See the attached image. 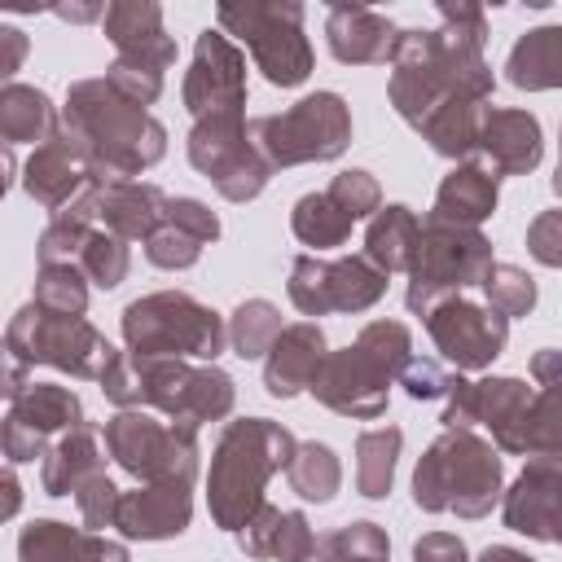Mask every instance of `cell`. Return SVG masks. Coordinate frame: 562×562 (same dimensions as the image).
Here are the masks:
<instances>
[{
    "mask_svg": "<svg viewBox=\"0 0 562 562\" xmlns=\"http://www.w3.org/2000/svg\"><path fill=\"white\" fill-rule=\"evenodd\" d=\"M61 132L101 180H132L167 154V127L145 105L127 101L105 75L70 83L61 105Z\"/></svg>",
    "mask_w": 562,
    "mask_h": 562,
    "instance_id": "obj_1",
    "label": "cell"
},
{
    "mask_svg": "<svg viewBox=\"0 0 562 562\" xmlns=\"http://www.w3.org/2000/svg\"><path fill=\"white\" fill-rule=\"evenodd\" d=\"M101 395L114 408H149L189 430L206 422H224L237 404V386L220 364H189L171 356H132V351H119V360L105 369Z\"/></svg>",
    "mask_w": 562,
    "mask_h": 562,
    "instance_id": "obj_2",
    "label": "cell"
},
{
    "mask_svg": "<svg viewBox=\"0 0 562 562\" xmlns=\"http://www.w3.org/2000/svg\"><path fill=\"white\" fill-rule=\"evenodd\" d=\"M492 66L483 61V48L479 44H465V40H452L443 31H404L400 35V48H395V61H391V83H386V97H391V110L413 127L422 132V123L448 105L452 97H470V101H487L492 97Z\"/></svg>",
    "mask_w": 562,
    "mask_h": 562,
    "instance_id": "obj_3",
    "label": "cell"
},
{
    "mask_svg": "<svg viewBox=\"0 0 562 562\" xmlns=\"http://www.w3.org/2000/svg\"><path fill=\"white\" fill-rule=\"evenodd\" d=\"M294 452H299V439L272 417L224 422V430L211 448V470H206L211 522L237 536L268 505L263 487L277 470H290Z\"/></svg>",
    "mask_w": 562,
    "mask_h": 562,
    "instance_id": "obj_4",
    "label": "cell"
},
{
    "mask_svg": "<svg viewBox=\"0 0 562 562\" xmlns=\"http://www.w3.org/2000/svg\"><path fill=\"white\" fill-rule=\"evenodd\" d=\"M408 360H413L408 325L404 321H369L356 334V342L325 356L321 373L312 378V395L338 417L373 422L386 413L391 382H400Z\"/></svg>",
    "mask_w": 562,
    "mask_h": 562,
    "instance_id": "obj_5",
    "label": "cell"
},
{
    "mask_svg": "<svg viewBox=\"0 0 562 562\" xmlns=\"http://www.w3.org/2000/svg\"><path fill=\"white\" fill-rule=\"evenodd\" d=\"M501 448L474 430H443L413 470V501L426 514L487 518L505 496Z\"/></svg>",
    "mask_w": 562,
    "mask_h": 562,
    "instance_id": "obj_6",
    "label": "cell"
},
{
    "mask_svg": "<svg viewBox=\"0 0 562 562\" xmlns=\"http://www.w3.org/2000/svg\"><path fill=\"white\" fill-rule=\"evenodd\" d=\"M123 342L132 356H171V360H206L228 347V321L198 303L184 290H158L140 294L123 307Z\"/></svg>",
    "mask_w": 562,
    "mask_h": 562,
    "instance_id": "obj_7",
    "label": "cell"
},
{
    "mask_svg": "<svg viewBox=\"0 0 562 562\" xmlns=\"http://www.w3.org/2000/svg\"><path fill=\"white\" fill-rule=\"evenodd\" d=\"M492 263H496L492 259V241L479 228L452 224V220L430 211L422 220L417 255H413V268H408V290H404L408 312L426 316L435 303L457 299L461 290L479 285Z\"/></svg>",
    "mask_w": 562,
    "mask_h": 562,
    "instance_id": "obj_8",
    "label": "cell"
},
{
    "mask_svg": "<svg viewBox=\"0 0 562 562\" xmlns=\"http://www.w3.org/2000/svg\"><path fill=\"white\" fill-rule=\"evenodd\" d=\"M215 22L224 35H237L250 48L255 70L272 88H299L312 75V44L303 31L299 0H241L220 4Z\"/></svg>",
    "mask_w": 562,
    "mask_h": 562,
    "instance_id": "obj_9",
    "label": "cell"
},
{
    "mask_svg": "<svg viewBox=\"0 0 562 562\" xmlns=\"http://www.w3.org/2000/svg\"><path fill=\"white\" fill-rule=\"evenodd\" d=\"M4 351L26 360L31 369L48 364V369H61L70 378H92V382H101L105 369L119 360V351L110 347V338L92 321L61 316V312H48L40 303H26L9 316Z\"/></svg>",
    "mask_w": 562,
    "mask_h": 562,
    "instance_id": "obj_10",
    "label": "cell"
},
{
    "mask_svg": "<svg viewBox=\"0 0 562 562\" xmlns=\"http://www.w3.org/2000/svg\"><path fill=\"white\" fill-rule=\"evenodd\" d=\"M105 452L110 461L132 474L136 483H184L198 479V430L176 426L149 408H119L105 422Z\"/></svg>",
    "mask_w": 562,
    "mask_h": 562,
    "instance_id": "obj_11",
    "label": "cell"
},
{
    "mask_svg": "<svg viewBox=\"0 0 562 562\" xmlns=\"http://www.w3.org/2000/svg\"><path fill=\"white\" fill-rule=\"evenodd\" d=\"M250 136L272 171L303 162H334L351 145V110L338 92H312L281 114L255 119Z\"/></svg>",
    "mask_w": 562,
    "mask_h": 562,
    "instance_id": "obj_12",
    "label": "cell"
},
{
    "mask_svg": "<svg viewBox=\"0 0 562 562\" xmlns=\"http://www.w3.org/2000/svg\"><path fill=\"white\" fill-rule=\"evenodd\" d=\"M189 162L215 184L220 198L228 202H250L263 193V184L272 180L268 158L259 154L246 114H211V119H193L189 140H184Z\"/></svg>",
    "mask_w": 562,
    "mask_h": 562,
    "instance_id": "obj_13",
    "label": "cell"
},
{
    "mask_svg": "<svg viewBox=\"0 0 562 562\" xmlns=\"http://www.w3.org/2000/svg\"><path fill=\"white\" fill-rule=\"evenodd\" d=\"M285 290L303 316L369 312L386 294V272L378 263H369L364 255H342V259L294 255Z\"/></svg>",
    "mask_w": 562,
    "mask_h": 562,
    "instance_id": "obj_14",
    "label": "cell"
},
{
    "mask_svg": "<svg viewBox=\"0 0 562 562\" xmlns=\"http://www.w3.org/2000/svg\"><path fill=\"white\" fill-rule=\"evenodd\" d=\"M531 400H536V391L522 378H474V382H465L457 373L439 422H443V430L487 426V435L501 452L522 457V426H527Z\"/></svg>",
    "mask_w": 562,
    "mask_h": 562,
    "instance_id": "obj_15",
    "label": "cell"
},
{
    "mask_svg": "<svg viewBox=\"0 0 562 562\" xmlns=\"http://www.w3.org/2000/svg\"><path fill=\"white\" fill-rule=\"evenodd\" d=\"M422 321H426V334H430L435 351L457 373H483L509 342V321L501 312H492L487 303H470L461 294L435 303Z\"/></svg>",
    "mask_w": 562,
    "mask_h": 562,
    "instance_id": "obj_16",
    "label": "cell"
},
{
    "mask_svg": "<svg viewBox=\"0 0 562 562\" xmlns=\"http://www.w3.org/2000/svg\"><path fill=\"white\" fill-rule=\"evenodd\" d=\"M83 422V404L70 386L57 382H31L22 395L9 400L4 413V461L9 465H26L35 457H44L53 443V435H66Z\"/></svg>",
    "mask_w": 562,
    "mask_h": 562,
    "instance_id": "obj_17",
    "label": "cell"
},
{
    "mask_svg": "<svg viewBox=\"0 0 562 562\" xmlns=\"http://www.w3.org/2000/svg\"><path fill=\"white\" fill-rule=\"evenodd\" d=\"M184 110L193 119L211 114H246V57L241 48L215 26L193 40V61L184 70Z\"/></svg>",
    "mask_w": 562,
    "mask_h": 562,
    "instance_id": "obj_18",
    "label": "cell"
},
{
    "mask_svg": "<svg viewBox=\"0 0 562 562\" xmlns=\"http://www.w3.org/2000/svg\"><path fill=\"white\" fill-rule=\"evenodd\" d=\"M501 518L509 531L562 544V461L531 457L522 474L501 496Z\"/></svg>",
    "mask_w": 562,
    "mask_h": 562,
    "instance_id": "obj_19",
    "label": "cell"
},
{
    "mask_svg": "<svg viewBox=\"0 0 562 562\" xmlns=\"http://www.w3.org/2000/svg\"><path fill=\"white\" fill-rule=\"evenodd\" d=\"M105 40L114 44V57L119 61H132V66H149V70H171L176 61V40L167 35L162 26V9L154 0H114L105 4Z\"/></svg>",
    "mask_w": 562,
    "mask_h": 562,
    "instance_id": "obj_20",
    "label": "cell"
},
{
    "mask_svg": "<svg viewBox=\"0 0 562 562\" xmlns=\"http://www.w3.org/2000/svg\"><path fill=\"white\" fill-rule=\"evenodd\" d=\"M92 180H101V176L88 167V158L75 149V140H70L61 127H57V136H53L48 145L31 149V158H26V167H22V189H26V198L40 202L48 215L66 211Z\"/></svg>",
    "mask_w": 562,
    "mask_h": 562,
    "instance_id": "obj_21",
    "label": "cell"
},
{
    "mask_svg": "<svg viewBox=\"0 0 562 562\" xmlns=\"http://www.w3.org/2000/svg\"><path fill=\"white\" fill-rule=\"evenodd\" d=\"M193 492L184 483H140L123 492L114 527L123 540H176L189 531Z\"/></svg>",
    "mask_w": 562,
    "mask_h": 562,
    "instance_id": "obj_22",
    "label": "cell"
},
{
    "mask_svg": "<svg viewBox=\"0 0 562 562\" xmlns=\"http://www.w3.org/2000/svg\"><path fill=\"white\" fill-rule=\"evenodd\" d=\"M400 35L404 31L386 13L369 9V4H329V13H325L329 53L342 66H382V61H395Z\"/></svg>",
    "mask_w": 562,
    "mask_h": 562,
    "instance_id": "obj_23",
    "label": "cell"
},
{
    "mask_svg": "<svg viewBox=\"0 0 562 562\" xmlns=\"http://www.w3.org/2000/svg\"><path fill=\"white\" fill-rule=\"evenodd\" d=\"M329 347L325 329L316 321H294L281 329L272 351L263 356V386L272 400H294L299 391H312V378L321 373Z\"/></svg>",
    "mask_w": 562,
    "mask_h": 562,
    "instance_id": "obj_24",
    "label": "cell"
},
{
    "mask_svg": "<svg viewBox=\"0 0 562 562\" xmlns=\"http://www.w3.org/2000/svg\"><path fill=\"white\" fill-rule=\"evenodd\" d=\"M479 154L487 158V167L496 176H527L540 167L544 158V136H540V119L527 110H501L487 105L483 114V136H479Z\"/></svg>",
    "mask_w": 562,
    "mask_h": 562,
    "instance_id": "obj_25",
    "label": "cell"
},
{
    "mask_svg": "<svg viewBox=\"0 0 562 562\" xmlns=\"http://www.w3.org/2000/svg\"><path fill=\"white\" fill-rule=\"evenodd\" d=\"M316 531L299 509H281V505H263L241 531H237V549L255 562H312L316 558Z\"/></svg>",
    "mask_w": 562,
    "mask_h": 562,
    "instance_id": "obj_26",
    "label": "cell"
},
{
    "mask_svg": "<svg viewBox=\"0 0 562 562\" xmlns=\"http://www.w3.org/2000/svg\"><path fill=\"white\" fill-rule=\"evenodd\" d=\"M531 378H536V400L527 408L522 426V457H549L562 461V351L540 347L531 356Z\"/></svg>",
    "mask_w": 562,
    "mask_h": 562,
    "instance_id": "obj_27",
    "label": "cell"
},
{
    "mask_svg": "<svg viewBox=\"0 0 562 562\" xmlns=\"http://www.w3.org/2000/svg\"><path fill=\"white\" fill-rule=\"evenodd\" d=\"M167 193L149 180H105L97 193V220L123 241H149L167 215Z\"/></svg>",
    "mask_w": 562,
    "mask_h": 562,
    "instance_id": "obj_28",
    "label": "cell"
},
{
    "mask_svg": "<svg viewBox=\"0 0 562 562\" xmlns=\"http://www.w3.org/2000/svg\"><path fill=\"white\" fill-rule=\"evenodd\" d=\"M101 430L92 422H79L75 430L57 435L53 448L44 452V465H40V487L44 496H75L83 479L101 474L105 470V452H101Z\"/></svg>",
    "mask_w": 562,
    "mask_h": 562,
    "instance_id": "obj_29",
    "label": "cell"
},
{
    "mask_svg": "<svg viewBox=\"0 0 562 562\" xmlns=\"http://www.w3.org/2000/svg\"><path fill=\"white\" fill-rule=\"evenodd\" d=\"M501 202V176L487 162H457L435 189V215L479 228Z\"/></svg>",
    "mask_w": 562,
    "mask_h": 562,
    "instance_id": "obj_30",
    "label": "cell"
},
{
    "mask_svg": "<svg viewBox=\"0 0 562 562\" xmlns=\"http://www.w3.org/2000/svg\"><path fill=\"white\" fill-rule=\"evenodd\" d=\"M505 79L522 92H553L562 88V26H531L514 40L505 57Z\"/></svg>",
    "mask_w": 562,
    "mask_h": 562,
    "instance_id": "obj_31",
    "label": "cell"
},
{
    "mask_svg": "<svg viewBox=\"0 0 562 562\" xmlns=\"http://www.w3.org/2000/svg\"><path fill=\"white\" fill-rule=\"evenodd\" d=\"M57 127H61V119H57L44 88L18 83V79L0 88V136H4L9 149L13 145H35L40 149L57 136Z\"/></svg>",
    "mask_w": 562,
    "mask_h": 562,
    "instance_id": "obj_32",
    "label": "cell"
},
{
    "mask_svg": "<svg viewBox=\"0 0 562 562\" xmlns=\"http://www.w3.org/2000/svg\"><path fill=\"white\" fill-rule=\"evenodd\" d=\"M417 237H422L417 211H408L404 202H391L364 228V259L378 263L386 277L391 272H408L413 268V255H417Z\"/></svg>",
    "mask_w": 562,
    "mask_h": 562,
    "instance_id": "obj_33",
    "label": "cell"
},
{
    "mask_svg": "<svg viewBox=\"0 0 562 562\" xmlns=\"http://www.w3.org/2000/svg\"><path fill=\"white\" fill-rule=\"evenodd\" d=\"M101 536L61 518H35L18 531V562H92Z\"/></svg>",
    "mask_w": 562,
    "mask_h": 562,
    "instance_id": "obj_34",
    "label": "cell"
},
{
    "mask_svg": "<svg viewBox=\"0 0 562 562\" xmlns=\"http://www.w3.org/2000/svg\"><path fill=\"white\" fill-rule=\"evenodd\" d=\"M483 114L487 105L483 101H470V97H452L448 105H439L426 123H422V140L439 154V158H465L479 149V136H483Z\"/></svg>",
    "mask_w": 562,
    "mask_h": 562,
    "instance_id": "obj_35",
    "label": "cell"
},
{
    "mask_svg": "<svg viewBox=\"0 0 562 562\" xmlns=\"http://www.w3.org/2000/svg\"><path fill=\"white\" fill-rule=\"evenodd\" d=\"M400 448H404V430L400 426H369L356 439V492L369 501H382L395 483V465H400Z\"/></svg>",
    "mask_w": 562,
    "mask_h": 562,
    "instance_id": "obj_36",
    "label": "cell"
},
{
    "mask_svg": "<svg viewBox=\"0 0 562 562\" xmlns=\"http://www.w3.org/2000/svg\"><path fill=\"white\" fill-rule=\"evenodd\" d=\"M351 224H356V220H351L325 189H321V193H303V198L294 202V211H290L294 237H299L303 246H312L316 255L342 246V241L351 237Z\"/></svg>",
    "mask_w": 562,
    "mask_h": 562,
    "instance_id": "obj_37",
    "label": "cell"
},
{
    "mask_svg": "<svg viewBox=\"0 0 562 562\" xmlns=\"http://www.w3.org/2000/svg\"><path fill=\"white\" fill-rule=\"evenodd\" d=\"M281 312L268 299H241L228 316V347L241 360H263L272 351V342L281 338Z\"/></svg>",
    "mask_w": 562,
    "mask_h": 562,
    "instance_id": "obj_38",
    "label": "cell"
},
{
    "mask_svg": "<svg viewBox=\"0 0 562 562\" xmlns=\"http://www.w3.org/2000/svg\"><path fill=\"white\" fill-rule=\"evenodd\" d=\"M285 479H290V487H294L303 501L325 505V501H334L338 487H342L338 452H334L329 443H321V439H307V443H299V452H294Z\"/></svg>",
    "mask_w": 562,
    "mask_h": 562,
    "instance_id": "obj_39",
    "label": "cell"
},
{
    "mask_svg": "<svg viewBox=\"0 0 562 562\" xmlns=\"http://www.w3.org/2000/svg\"><path fill=\"white\" fill-rule=\"evenodd\" d=\"M312 562H391V540L378 522L356 518L321 536Z\"/></svg>",
    "mask_w": 562,
    "mask_h": 562,
    "instance_id": "obj_40",
    "label": "cell"
},
{
    "mask_svg": "<svg viewBox=\"0 0 562 562\" xmlns=\"http://www.w3.org/2000/svg\"><path fill=\"white\" fill-rule=\"evenodd\" d=\"M88 277L79 263H40L35 272V294L31 303L61 312V316H83L88 312Z\"/></svg>",
    "mask_w": 562,
    "mask_h": 562,
    "instance_id": "obj_41",
    "label": "cell"
},
{
    "mask_svg": "<svg viewBox=\"0 0 562 562\" xmlns=\"http://www.w3.org/2000/svg\"><path fill=\"white\" fill-rule=\"evenodd\" d=\"M479 290H483L487 307L501 312L505 321H509V316H527V312L536 307V281H531V272H522L518 263H492V268L483 272V281H479Z\"/></svg>",
    "mask_w": 562,
    "mask_h": 562,
    "instance_id": "obj_42",
    "label": "cell"
},
{
    "mask_svg": "<svg viewBox=\"0 0 562 562\" xmlns=\"http://www.w3.org/2000/svg\"><path fill=\"white\" fill-rule=\"evenodd\" d=\"M79 268H83V277H88L97 290H114V285H123V281H127V268H132L127 241L114 237V233H105V228H97V233L88 237L83 255H79Z\"/></svg>",
    "mask_w": 562,
    "mask_h": 562,
    "instance_id": "obj_43",
    "label": "cell"
},
{
    "mask_svg": "<svg viewBox=\"0 0 562 562\" xmlns=\"http://www.w3.org/2000/svg\"><path fill=\"white\" fill-rule=\"evenodd\" d=\"M202 237H193L189 228H180V224H171L167 215H162V224L149 233V241H145V259L154 263V268H162V272H184V268H193L198 259H202Z\"/></svg>",
    "mask_w": 562,
    "mask_h": 562,
    "instance_id": "obj_44",
    "label": "cell"
},
{
    "mask_svg": "<svg viewBox=\"0 0 562 562\" xmlns=\"http://www.w3.org/2000/svg\"><path fill=\"white\" fill-rule=\"evenodd\" d=\"M356 224L360 220H373L378 211H382V189H378V180H373V171H364V167H351V171H338L334 180H329V189H325Z\"/></svg>",
    "mask_w": 562,
    "mask_h": 562,
    "instance_id": "obj_45",
    "label": "cell"
},
{
    "mask_svg": "<svg viewBox=\"0 0 562 562\" xmlns=\"http://www.w3.org/2000/svg\"><path fill=\"white\" fill-rule=\"evenodd\" d=\"M119 501H123V487H119L105 470H101V474H92V479H83V483H79V492H75L79 518H83V527H88V531H97V536H105V527H114Z\"/></svg>",
    "mask_w": 562,
    "mask_h": 562,
    "instance_id": "obj_46",
    "label": "cell"
},
{
    "mask_svg": "<svg viewBox=\"0 0 562 562\" xmlns=\"http://www.w3.org/2000/svg\"><path fill=\"white\" fill-rule=\"evenodd\" d=\"M439 31L465 44H487V13L470 0H439Z\"/></svg>",
    "mask_w": 562,
    "mask_h": 562,
    "instance_id": "obj_47",
    "label": "cell"
},
{
    "mask_svg": "<svg viewBox=\"0 0 562 562\" xmlns=\"http://www.w3.org/2000/svg\"><path fill=\"white\" fill-rule=\"evenodd\" d=\"M105 79L127 97V101H136V105H154L158 97H162V70H149V66H132V61H110V70H105Z\"/></svg>",
    "mask_w": 562,
    "mask_h": 562,
    "instance_id": "obj_48",
    "label": "cell"
},
{
    "mask_svg": "<svg viewBox=\"0 0 562 562\" xmlns=\"http://www.w3.org/2000/svg\"><path fill=\"white\" fill-rule=\"evenodd\" d=\"M452 382H457V373H448L443 364H435V360H408V369L400 373V386L408 391V400H448V391H452Z\"/></svg>",
    "mask_w": 562,
    "mask_h": 562,
    "instance_id": "obj_49",
    "label": "cell"
},
{
    "mask_svg": "<svg viewBox=\"0 0 562 562\" xmlns=\"http://www.w3.org/2000/svg\"><path fill=\"white\" fill-rule=\"evenodd\" d=\"M527 255L544 268H562V206L558 211H540L527 224Z\"/></svg>",
    "mask_w": 562,
    "mask_h": 562,
    "instance_id": "obj_50",
    "label": "cell"
},
{
    "mask_svg": "<svg viewBox=\"0 0 562 562\" xmlns=\"http://www.w3.org/2000/svg\"><path fill=\"white\" fill-rule=\"evenodd\" d=\"M167 220L180 224V228H189V233L202 237L206 246L220 237V220H215V211H211L206 202H198V198H171V202H167Z\"/></svg>",
    "mask_w": 562,
    "mask_h": 562,
    "instance_id": "obj_51",
    "label": "cell"
},
{
    "mask_svg": "<svg viewBox=\"0 0 562 562\" xmlns=\"http://www.w3.org/2000/svg\"><path fill=\"white\" fill-rule=\"evenodd\" d=\"M413 562H465V540L452 531H430L413 544Z\"/></svg>",
    "mask_w": 562,
    "mask_h": 562,
    "instance_id": "obj_52",
    "label": "cell"
},
{
    "mask_svg": "<svg viewBox=\"0 0 562 562\" xmlns=\"http://www.w3.org/2000/svg\"><path fill=\"white\" fill-rule=\"evenodd\" d=\"M22 57H26V35L18 26H0V75L9 83H13L18 66H22Z\"/></svg>",
    "mask_w": 562,
    "mask_h": 562,
    "instance_id": "obj_53",
    "label": "cell"
},
{
    "mask_svg": "<svg viewBox=\"0 0 562 562\" xmlns=\"http://www.w3.org/2000/svg\"><path fill=\"white\" fill-rule=\"evenodd\" d=\"M53 13L61 22H97V18H105V4H57Z\"/></svg>",
    "mask_w": 562,
    "mask_h": 562,
    "instance_id": "obj_54",
    "label": "cell"
},
{
    "mask_svg": "<svg viewBox=\"0 0 562 562\" xmlns=\"http://www.w3.org/2000/svg\"><path fill=\"white\" fill-rule=\"evenodd\" d=\"M479 562H536V558L522 553V549H514V544H487V549L479 553Z\"/></svg>",
    "mask_w": 562,
    "mask_h": 562,
    "instance_id": "obj_55",
    "label": "cell"
},
{
    "mask_svg": "<svg viewBox=\"0 0 562 562\" xmlns=\"http://www.w3.org/2000/svg\"><path fill=\"white\" fill-rule=\"evenodd\" d=\"M18 501H22V487H18V474H13V465H9V470H4V518L18 514Z\"/></svg>",
    "mask_w": 562,
    "mask_h": 562,
    "instance_id": "obj_56",
    "label": "cell"
},
{
    "mask_svg": "<svg viewBox=\"0 0 562 562\" xmlns=\"http://www.w3.org/2000/svg\"><path fill=\"white\" fill-rule=\"evenodd\" d=\"M553 193L562 198V154H558V167H553Z\"/></svg>",
    "mask_w": 562,
    "mask_h": 562,
    "instance_id": "obj_57",
    "label": "cell"
}]
</instances>
